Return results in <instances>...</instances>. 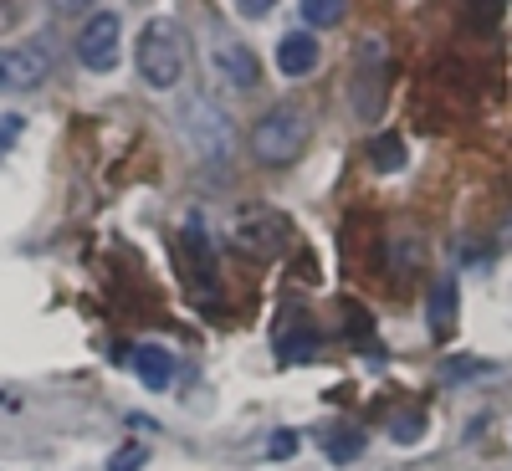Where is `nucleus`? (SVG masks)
<instances>
[{
  "mask_svg": "<svg viewBox=\"0 0 512 471\" xmlns=\"http://www.w3.org/2000/svg\"><path fill=\"white\" fill-rule=\"evenodd\" d=\"M308 139H313V118L297 103H282V108H272L262 123L251 128V154L262 164H292L297 154L308 149Z\"/></svg>",
  "mask_w": 512,
  "mask_h": 471,
  "instance_id": "1",
  "label": "nucleus"
},
{
  "mask_svg": "<svg viewBox=\"0 0 512 471\" xmlns=\"http://www.w3.org/2000/svg\"><path fill=\"white\" fill-rule=\"evenodd\" d=\"M134 62H139V77L149 82V88H175V82L185 77V41H180L175 21H149L139 31Z\"/></svg>",
  "mask_w": 512,
  "mask_h": 471,
  "instance_id": "2",
  "label": "nucleus"
},
{
  "mask_svg": "<svg viewBox=\"0 0 512 471\" xmlns=\"http://www.w3.org/2000/svg\"><path fill=\"white\" fill-rule=\"evenodd\" d=\"M180 134L190 139V149L205 159V164H216V159H226L231 149H236V128H231V118L210 103V98H190V103H180Z\"/></svg>",
  "mask_w": 512,
  "mask_h": 471,
  "instance_id": "3",
  "label": "nucleus"
},
{
  "mask_svg": "<svg viewBox=\"0 0 512 471\" xmlns=\"http://www.w3.org/2000/svg\"><path fill=\"white\" fill-rule=\"evenodd\" d=\"M52 72V52L21 41V47H0V93H31Z\"/></svg>",
  "mask_w": 512,
  "mask_h": 471,
  "instance_id": "4",
  "label": "nucleus"
},
{
  "mask_svg": "<svg viewBox=\"0 0 512 471\" xmlns=\"http://www.w3.org/2000/svg\"><path fill=\"white\" fill-rule=\"evenodd\" d=\"M118 47H123V21L113 11L88 16V26L77 31V62L88 72H108L118 62Z\"/></svg>",
  "mask_w": 512,
  "mask_h": 471,
  "instance_id": "5",
  "label": "nucleus"
},
{
  "mask_svg": "<svg viewBox=\"0 0 512 471\" xmlns=\"http://www.w3.org/2000/svg\"><path fill=\"white\" fill-rule=\"evenodd\" d=\"M282 241H287V221L272 216L267 205H246L231 221V246H241L251 256H272V251H282Z\"/></svg>",
  "mask_w": 512,
  "mask_h": 471,
  "instance_id": "6",
  "label": "nucleus"
},
{
  "mask_svg": "<svg viewBox=\"0 0 512 471\" xmlns=\"http://www.w3.org/2000/svg\"><path fill=\"white\" fill-rule=\"evenodd\" d=\"M354 77H364L369 88H364V93L349 88V103H354L359 118H374V113H379V98H384V47H379V41H364V47H359Z\"/></svg>",
  "mask_w": 512,
  "mask_h": 471,
  "instance_id": "7",
  "label": "nucleus"
},
{
  "mask_svg": "<svg viewBox=\"0 0 512 471\" xmlns=\"http://www.w3.org/2000/svg\"><path fill=\"white\" fill-rule=\"evenodd\" d=\"M216 67L221 77L231 82V88H256V77H262V67H256V57L241 47V41H216Z\"/></svg>",
  "mask_w": 512,
  "mask_h": 471,
  "instance_id": "8",
  "label": "nucleus"
},
{
  "mask_svg": "<svg viewBox=\"0 0 512 471\" xmlns=\"http://www.w3.org/2000/svg\"><path fill=\"white\" fill-rule=\"evenodd\" d=\"M277 67H282V77H308V72L318 67V41H313V31H287L282 47H277Z\"/></svg>",
  "mask_w": 512,
  "mask_h": 471,
  "instance_id": "9",
  "label": "nucleus"
},
{
  "mask_svg": "<svg viewBox=\"0 0 512 471\" xmlns=\"http://www.w3.org/2000/svg\"><path fill=\"white\" fill-rule=\"evenodd\" d=\"M134 374L149 384V390H169V379H175V359H169V349H159V344H139L134 349Z\"/></svg>",
  "mask_w": 512,
  "mask_h": 471,
  "instance_id": "10",
  "label": "nucleus"
},
{
  "mask_svg": "<svg viewBox=\"0 0 512 471\" xmlns=\"http://www.w3.org/2000/svg\"><path fill=\"white\" fill-rule=\"evenodd\" d=\"M451 328H456V277H441L431 292V333L446 338Z\"/></svg>",
  "mask_w": 512,
  "mask_h": 471,
  "instance_id": "11",
  "label": "nucleus"
},
{
  "mask_svg": "<svg viewBox=\"0 0 512 471\" xmlns=\"http://www.w3.org/2000/svg\"><path fill=\"white\" fill-rule=\"evenodd\" d=\"M349 11V0H303V21L308 26H338Z\"/></svg>",
  "mask_w": 512,
  "mask_h": 471,
  "instance_id": "12",
  "label": "nucleus"
},
{
  "mask_svg": "<svg viewBox=\"0 0 512 471\" xmlns=\"http://www.w3.org/2000/svg\"><path fill=\"white\" fill-rule=\"evenodd\" d=\"M369 164H374V169H400V164H405V139H400V134H379Z\"/></svg>",
  "mask_w": 512,
  "mask_h": 471,
  "instance_id": "13",
  "label": "nucleus"
},
{
  "mask_svg": "<svg viewBox=\"0 0 512 471\" xmlns=\"http://www.w3.org/2000/svg\"><path fill=\"white\" fill-rule=\"evenodd\" d=\"M364 451V436L359 431H333V441H328V456L333 461H354Z\"/></svg>",
  "mask_w": 512,
  "mask_h": 471,
  "instance_id": "14",
  "label": "nucleus"
},
{
  "mask_svg": "<svg viewBox=\"0 0 512 471\" xmlns=\"http://www.w3.org/2000/svg\"><path fill=\"white\" fill-rule=\"evenodd\" d=\"M144 461H149V451H144V446H123V451L108 461V471H139Z\"/></svg>",
  "mask_w": 512,
  "mask_h": 471,
  "instance_id": "15",
  "label": "nucleus"
},
{
  "mask_svg": "<svg viewBox=\"0 0 512 471\" xmlns=\"http://www.w3.org/2000/svg\"><path fill=\"white\" fill-rule=\"evenodd\" d=\"M292 451H297V441H292V431H277V441L267 446V456H277V461H287Z\"/></svg>",
  "mask_w": 512,
  "mask_h": 471,
  "instance_id": "16",
  "label": "nucleus"
},
{
  "mask_svg": "<svg viewBox=\"0 0 512 471\" xmlns=\"http://www.w3.org/2000/svg\"><path fill=\"white\" fill-rule=\"evenodd\" d=\"M272 6H277V0H236V11H241V16H251V21H256V16H267Z\"/></svg>",
  "mask_w": 512,
  "mask_h": 471,
  "instance_id": "17",
  "label": "nucleus"
},
{
  "mask_svg": "<svg viewBox=\"0 0 512 471\" xmlns=\"http://www.w3.org/2000/svg\"><path fill=\"white\" fill-rule=\"evenodd\" d=\"M16 134H21V118H0V149H11Z\"/></svg>",
  "mask_w": 512,
  "mask_h": 471,
  "instance_id": "18",
  "label": "nucleus"
},
{
  "mask_svg": "<svg viewBox=\"0 0 512 471\" xmlns=\"http://www.w3.org/2000/svg\"><path fill=\"white\" fill-rule=\"evenodd\" d=\"M395 431H400V441H415V431H420V415H405V420H395Z\"/></svg>",
  "mask_w": 512,
  "mask_h": 471,
  "instance_id": "19",
  "label": "nucleus"
},
{
  "mask_svg": "<svg viewBox=\"0 0 512 471\" xmlns=\"http://www.w3.org/2000/svg\"><path fill=\"white\" fill-rule=\"evenodd\" d=\"M52 6H57L62 16H77V11H88V6H93V0H52Z\"/></svg>",
  "mask_w": 512,
  "mask_h": 471,
  "instance_id": "20",
  "label": "nucleus"
}]
</instances>
